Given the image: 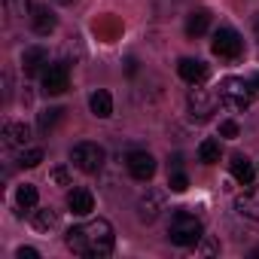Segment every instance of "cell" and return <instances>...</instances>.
Returning <instances> with one entry per match:
<instances>
[{"label":"cell","mask_w":259,"mask_h":259,"mask_svg":"<svg viewBox=\"0 0 259 259\" xmlns=\"http://www.w3.org/2000/svg\"><path fill=\"white\" fill-rule=\"evenodd\" d=\"M195 250H198V253H217V250H220V247H217V244H213V241H204V238H201V241H198V244H195Z\"/></svg>","instance_id":"obj_28"},{"label":"cell","mask_w":259,"mask_h":259,"mask_svg":"<svg viewBox=\"0 0 259 259\" xmlns=\"http://www.w3.org/2000/svg\"><path fill=\"white\" fill-rule=\"evenodd\" d=\"M89 107H92V113H95L98 119H107V116H113V98H110V92H107V89H98V92H92V98H89Z\"/></svg>","instance_id":"obj_17"},{"label":"cell","mask_w":259,"mask_h":259,"mask_svg":"<svg viewBox=\"0 0 259 259\" xmlns=\"http://www.w3.org/2000/svg\"><path fill=\"white\" fill-rule=\"evenodd\" d=\"M177 73H180V79H186L189 85H201L210 70H207V64H204L201 58H180Z\"/></svg>","instance_id":"obj_10"},{"label":"cell","mask_w":259,"mask_h":259,"mask_svg":"<svg viewBox=\"0 0 259 259\" xmlns=\"http://www.w3.org/2000/svg\"><path fill=\"white\" fill-rule=\"evenodd\" d=\"M37 198H40V192H37V186H34V183H25V186H19V189H16V204H19L22 210L37 207Z\"/></svg>","instance_id":"obj_21"},{"label":"cell","mask_w":259,"mask_h":259,"mask_svg":"<svg viewBox=\"0 0 259 259\" xmlns=\"http://www.w3.org/2000/svg\"><path fill=\"white\" fill-rule=\"evenodd\" d=\"M253 101V89H250V79H241V76H226L220 82V104L232 113H241L247 110Z\"/></svg>","instance_id":"obj_3"},{"label":"cell","mask_w":259,"mask_h":259,"mask_svg":"<svg viewBox=\"0 0 259 259\" xmlns=\"http://www.w3.org/2000/svg\"><path fill=\"white\" fill-rule=\"evenodd\" d=\"M256 37H259V19H256Z\"/></svg>","instance_id":"obj_31"},{"label":"cell","mask_w":259,"mask_h":259,"mask_svg":"<svg viewBox=\"0 0 259 259\" xmlns=\"http://www.w3.org/2000/svg\"><path fill=\"white\" fill-rule=\"evenodd\" d=\"M61 116H64V110H61V107H46V110L37 116V128H40V135H49L52 128L61 122Z\"/></svg>","instance_id":"obj_19"},{"label":"cell","mask_w":259,"mask_h":259,"mask_svg":"<svg viewBox=\"0 0 259 259\" xmlns=\"http://www.w3.org/2000/svg\"><path fill=\"white\" fill-rule=\"evenodd\" d=\"M235 210H238L241 217H247V220H259V186L241 192V195L235 198Z\"/></svg>","instance_id":"obj_15"},{"label":"cell","mask_w":259,"mask_h":259,"mask_svg":"<svg viewBox=\"0 0 259 259\" xmlns=\"http://www.w3.org/2000/svg\"><path fill=\"white\" fill-rule=\"evenodd\" d=\"M67 210L76 213V217H89L95 210V195L89 189H73L67 192Z\"/></svg>","instance_id":"obj_13"},{"label":"cell","mask_w":259,"mask_h":259,"mask_svg":"<svg viewBox=\"0 0 259 259\" xmlns=\"http://www.w3.org/2000/svg\"><path fill=\"white\" fill-rule=\"evenodd\" d=\"M61 4H70V0H61Z\"/></svg>","instance_id":"obj_32"},{"label":"cell","mask_w":259,"mask_h":259,"mask_svg":"<svg viewBox=\"0 0 259 259\" xmlns=\"http://www.w3.org/2000/svg\"><path fill=\"white\" fill-rule=\"evenodd\" d=\"M168 189H171V192H186V189H189V177H186L183 171H174L171 180H168Z\"/></svg>","instance_id":"obj_24"},{"label":"cell","mask_w":259,"mask_h":259,"mask_svg":"<svg viewBox=\"0 0 259 259\" xmlns=\"http://www.w3.org/2000/svg\"><path fill=\"white\" fill-rule=\"evenodd\" d=\"M229 168H232V177H235L241 186H253V180H256V168L250 165L247 156H232Z\"/></svg>","instance_id":"obj_16"},{"label":"cell","mask_w":259,"mask_h":259,"mask_svg":"<svg viewBox=\"0 0 259 259\" xmlns=\"http://www.w3.org/2000/svg\"><path fill=\"white\" fill-rule=\"evenodd\" d=\"M238 135H241V128H238V122H235V119L220 122V138H238Z\"/></svg>","instance_id":"obj_25"},{"label":"cell","mask_w":259,"mask_h":259,"mask_svg":"<svg viewBox=\"0 0 259 259\" xmlns=\"http://www.w3.org/2000/svg\"><path fill=\"white\" fill-rule=\"evenodd\" d=\"M210 49H213V55L235 61V58H241V52H244V40H241V34H238L235 28H220V31L213 34Z\"/></svg>","instance_id":"obj_5"},{"label":"cell","mask_w":259,"mask_h":259,"mask_svg":"<svg viewBox=\"0 0 259 259\" xmlns=\"http://www.w3.org/2000/svg\"><path fill=\"white\" fill-rule=\"evenodd\" d=\"M104 159H107L104 147H101V144H92V141H79V144L70 150V162H73V168L82 171V174H98V171L104 168Z\"/></svg>","instance_id":"obj_4"},{"label":"cell","mask_w":259,"mask_h":259,"mask_svg":"<svg viewBox=\"0 0 259 259\" xmlns=\"http://www.w3.org/2000/svg\"><path fill=\"white\" fill-rule=\"evenodd\" d=\"M40 162H43V150H40V147L22 150V156H19V165H22V168H37Z\"/></svg>","instance_id":"obj_23"},{"label":"cell","mask_w":259,"mask_h":259,"mask_svg":"<svg viewBox=\"0 0 259 259\" xmlns=\"http://www.w3.org/2000/svg\"><path fill=\"white\" fill-rule=\"evenodd\" d=\"M250 89H253V95H259V73L250 76Z\"/></svg>","instance_id":"obj_30"},{"label":"cell","mask_w":259,"mask_h":259,"mask_svg":"<svg viewBox=\"0 0 259 259\" xmlns=\"http://www.w3.org/2000/svg\"><path fill=\"white\" fill-rule=\"evenodd\" d=\"M210 28V13L207 10H195V13H189V19H186V37H201L204 31Z\"/></svg>","instance_id":"obj_18"},{"label":"cell","mask_w":259,"mask_h":259,"mask_svg":"<svg viewBox=\"0 0 259 259\" xmlns=\"http://www.w3.org/2000/svg\"><path fill=\"white\" fill-rule=\"evenodd\" d=\"M16 256H19V259H37L40 253H37L34 247H19V250H16Z\"/></svg>","instance_id":"obj_29"},{"label":"cell","mask_w":259,"mask_h":259,"mask_svg":"<svg viewBox=\"0 0 259 259\" xmlns=\"http://www.w3.org/2000/svg\"><path fill=\"white\" fill-rule=\"evenodd\" d=\"M204 238V229H201V220L189 210H174L171 223H168V241L177 244V247H195L198 241Z\"/></svg>","instance_id":"obj_2"},{"label":"cell","mask_w":259,"mask_h":259,"mask_svg":"<svg viewBox=\"0 0 259 259\" xmlns=\"http://www.w3.org/2000/svg\"><path fill=\"white\" fill-rule=\"evenodd\" d=\"M28 19H31V31L40 34V37H49V34L55 31V25H58V22H55V13H49L46 7H34Z\"/></svg>","instance_id":"obj_12"},{"label":"cell","mask_w":259,"mask_h":259,"mask_svg":"<svg viewBox=\"0 0 259 259\" xmlns=\"http://www.w3.org/2000/svg\"><path fill=\"white\" fill-rule=\"evenodd\" d=\"M70 85V67L64 61H52L43 70V92L46 95H61Z\"/></svg>","instance_id":"obj_7"},{"label":"cell","mask_w":259,"mask_h":259,"mask_svg":"<svg viewBox=\"0 0 259 259\" xmlns=\"http://www.w3.org/2000/svg\"><path fill=\"white\" fill-rule=\"evenodd\" d=\"M7 4H10V10L16 13V16H31V0H7Z\"/></svg>","instance_id":"obj_26"},{"label":"cell","mask_w":259,"mask_h":259,"mask_svg":"<svg viewBox=\"0 0 259 259\" xmlns=\"http://www.w3.org/2000/svg\"><path fill=\"white\" fill-rule=\"evenodd\" d=\"M46 64H49V52H46L43 46H28V49L22 52V67H25V73H40V70H46Z\"/></svg>","instance_id":"obj_14"},{"label":"cell","mask_w":259,"mask_h":259,"mask_svg":"<svg viewBox=\"0 0 259 259\" xmlns=\"http://www.w3.org/2000/svg\"><path fill=\"white\" fill-rule=\"evenodd\" d=\"M67 247L76 253V256H89V259H104L113 253L116 247V235H113V226L107 220H89V223H79L73 229H67Z\"/></svg>","instance_id":"obj_1"},{"label":"cell","mask_w":259,"mask_h":259,"mask_svg":"<svg viewBox=\"0 0 259 259\" xmlns=\"http://www.w3.org/2000/svg\"><path fill=\"white\" fill-rule=\"evenodd\" d=\"M186 107H189V116H192L195 122H207V119L217 113V95L195 85V89L189 92V98H186Z\"/></svg>","instance_id":"obj_6"},{"label":"cell","mask_w":259,"mask_h":259,"mask_svg":"<svg viewBox=\"0 0 259 259\" xmlns=\"http://www.w3.org/2000/svg\"><path fill=\"white\" fill-rule=\"evenodd\" d=\"M162 210H165V192H159V189H150V192L138 201V217H141V223H156Z\"/></svg>","instance_id":"obj_9"},{"label":"cell","mask_w":259,"mask_h":259,"mask_svg":"<svg viewBox=\"0 0 259 259\" xmlns=\"http://www.w3.org/2000/svg\"><path fill=\"white\" fill-rule=\"evenodd\" d=\"M52 180H55L58 186H70V171H67V168H55V171H52Z\"/></svg>","instance_id":"obj_27"},{"label":"cell","mask_w":259,"mask_h":259,"mask_svg":"<svg viewBox=\"0 0 259 259\" xmlns=\"http://www.w3.org/2000/svg\"><path fill=\"white\" fill-rule=\"evenodd\" d=\"M55 226H58V213H55L52 207L34 210V229H37V232H49V229H55Z\"/></svg>","instance_id":"obj_22"},{"label":"cell","mask_w":259,"mask_h":259,"mask_svg":"<svg viewBox=\"0 0 259 259\" xmlns=\"http://www.w3.org/2000/svg\"><path fill=\"white\" fill-rule=\"evenodd\" d=\"M125 168H128V174H132L135 180L147 183V180H153V174H156V159H153L147 150H135V153L125 156Z\"/></svg>","instance_id":"obj_8"},{"label":"cell","mask_w":259,"mask_h":259,"mask_svg":"<svg viewBox=\"0 0 259 259\" xmlns=\"http://www.w3.org/2000/svg\"><path fill=\"white\" fill-rule=\"evenodd\" d=\"M31 141V128L25 122H7L4 125V144L10 150H25Z\"/></svg>","instance_id":"obj_11"},{"label":"cell","mask_w":259,"mask_h":259,"mask_svg":"<svg viewBox=\"0 0 259 259\" xmlns=\"http://www.w3.org/2000/svg\"><path fill=\"white\" fill-rule=\"evenodd\" d=\"M220 156H223L220 141L207 138V141H201V144H198V162H204V165H217V162H220Z\"/></svg>","instance_id":"obj_20"}]
</instances>
